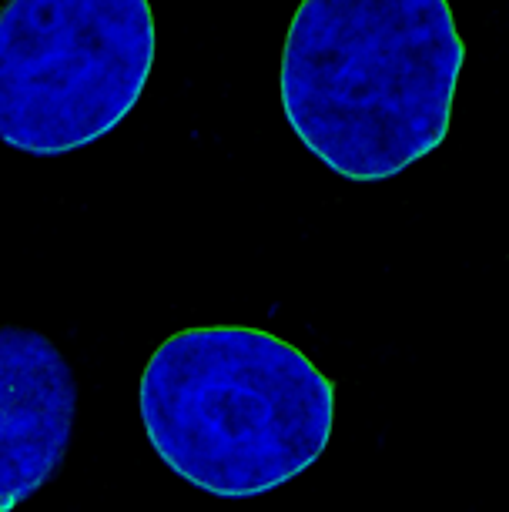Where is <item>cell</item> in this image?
Here are the masks:
<instances>
[{"instance_id": "cell-1", "label": "cell", "mask_w": 509, "mask_h": 512, "mask_svg": "<svg viewBox=\"0 0 509 512\" xmlns=\"http://www.w3.org/2000/svg\"><path fill=\"white\" fill-rule=\"evenodd\" d=\"M463 64L449 0H302L282 44V111L335 175L389 181L449 138Z\"/></svg>"}, {"instance_id": "cell-2", "label": "cell", "mask_w": 509, "mask_h": 512, "mask_svg": "<svg viewBox=\"0 0 509 512\" xmlns=\"http://www.w3.org/2000/svg\"><path fill=\"white\" fill-rule=\"evenodd\" d=\"M138 412L178 479L218 499H252L325 456L335 379L265 328L191 325L144 362Z\"/></svg>"}, {"instance_id": "cell-3", "label": "cell", "mask_w": 509, "mask_h": 512, "mask_svg": "<svg viewBox=\"0 0 509 512\" xmlns=\"http://www.w3.org/2000/svg\"><path fill=\"white\" fill-rule=\"evenodd\" d=\"M148 0H7L0 11V138L57 158L138 108L155 67Z\"/></svg>"}, {"instance_id": "cell-4", "label": "cell", "mask_w": 509, "mask_h": 512, "mask_svg": "<svg viewBox=\"0 0 509 512\" xmlns=\"http://www.w3.org/2000/svg\"><path fill=\"white\" fill-rule=\"evenodd\" d=\"M78 382L64 352L37 328L0 332V512L41 492L71 449Z\"/></svg>"}]
</instances>
